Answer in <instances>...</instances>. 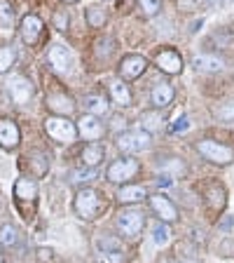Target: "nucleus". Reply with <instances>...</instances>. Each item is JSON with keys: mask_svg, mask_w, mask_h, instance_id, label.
<instances>
[{"mask_svg": "<svg viewBox=\"0 0 234 263\" xmlns=\"http://www.w3.org/2000/svg\"><path fill=\"white\" fill-rule=\"evenodd\" d=\"M73 207H75V214L80 219L92 221L105 209V200L94 188H82V191H77L75 200H73Z\"/></svg>", "mask_w": 234, "mask_h": 263, "instance_id": "obj_1", "label": "nucleus"}, {"mask_svg": "<svg viewBox=\"0 0 234 263\" xmlns=\"http://www.w3.org/2000/svg\"><path fill=\"white\" fill-rule=\"evenodd\" d=\"M45 132L59 143H71L77 137V127L63 115H52L45 120Z\"/></svg>", "mask_w": 234, "mask_h": 263, "instance_id": "obj_2", "label": "nucleus"}, {"mask_svg": "<svg viewBox=\"0 0 234 263\" xmlns=\"http://www.w3.org/2000/svg\"><path fill=\"white\" fill-rule=\"evenodd\" d=\"M197 151L202 158H206L213 164H229L234 160V151L229 146H223L218 141H211V139H202L197 141Z\"/></svg>", "mask_w": 234, "mask_h": 263, "instance_id": "obj_3", "label": "nucleus"}, {"mask_svg": "<svg viewBox=\"0 0 234 263\" xmlns=\"http://www.w3.org/2000/svg\"><path fill=\"white\" fill-rule=\"evenodd\" d=\"M138 170H141V162H138L136 158H120L108 167V174L105 176H108V181H113V183H124L131 176H136Z\"/></svg>", "mask_w": 234, "mask_h": 263, "instance_id": "obj_4", "label": "nucleus"}, {"mask_svg": "<svg viewBox=\"0 0 234 263\" xmlns=\"http://www.w3.org/2000/svg\"><path fill=\"white\" fill-rule=\"evenodd\" d=\"M47 59H49V64H52V68H54L56 73H61V76L71 73L73 66H75V57H73V52L66 47V45H52L47 52Z\"/></svg>", "mask_w": 234, "mask_h": 263, "instance_id": "obj_5", "label": "nucleus"}, {"mask_svg": "<svg viewBox=\"0 0 234 263\" xmlns=\"http://www.w3.org/2000/svg\"><path fill=\"white\" fill-rule=\"evenodd\" d=\"M153 143V137L147 132H126L117 139V146L120 151H126V153H138V151H145Z\"/></svg>", "mask_w": 234, "mask_h": 263, "instance_id": "obj_6", "label": "nucleus"}, {"mask_svg": "<svg viewBox=\"0 0 234 263\" xmlns=\"http://www.w3.org/2000/svg\"><path fill=\"white\" fill-rule=\"evenodd\" d=\"M7 92H10L14 104H26L28 99L33 97V85L24 76H12L7 80Z\"/></svg>", "mask_w": 234, "mask_h": 263, "instance_id": "obj_7", "label": "nucleus"}, {"mask_svg": "<svg viewBox=\"0 0 234 263\" xmlns=\"http://www.w3.org/2000/svg\"><path fill=\"white\" fill-rule=\"evenodd\" d=\"M143 223H145V219H143L141 212H122L120 216H117V228H120V233L124 237L138 235Z\"/></svg>", "mask_w": 234, "mask_h": 263, "instance_id": "obj_8", "label": "nucleus"}, {"mask_svg": "<svg viewBox=\"0 0 234 263\" xmlns=\"http://www.w3.org/2000/svg\"><path fill=\"white\" fill-rule=\"evenodd\" d=\"M42 31H45V24H42V19H40V16L26 14L22 19V38L26 40L28 45H35V43H38L40 35H42Z\"/></svg>", "mask_w": 234, "mask_h": 263, "instance_id": "obj_9", "label": "nucleus"}, {"mask_svg": "<svg viewBox=\"0 0 234 263\" xmlns=\"http://www.w3.org/2000/svg\"><path fill=\"white\" fill-rule=\"evenodd\" d=\"M77 134L82 139H87V141H96V139L103 137V125H101L96 115H84L77 122Z\"/></svg>", "mask_w": 234, "mask_h": 263, "instance_id": "obj_10", "label": "nucleus"}, {"mask_svg": "<svg viewBox=\"0 0 234 263\" xmlns=\"http://www.w3.org/2000/svg\"><path fill=\"white\" fill-rule=\"evenodd\" d=\"M150 207L155 209V214H157L162 221L174 223V221L178 219V209H176V204L171 202L166 195H153L150 197Z\"/></svg>", "mask_w": 234, "mask_h": 263, "instance_id": "obj_11", "label": "nucleus"}, {"mask_svg": "<svg viewBox=\"0 0 234 263\" xmlns=\"http://www.w3.org/2000/svg\"><path fill=\"white\" fill-rule=\"evenodd\" d=\"M145 66H147L145 57H141V54H129L124 61H122V66H120L122 80H136V78L141 76L143 71H145Z\"/></svg>", "mask_w": 234, "mask_h": 263, "instance_id": "obj_12", "label": "nucleus"}, {"mask_svg": "<svg viewBox=\"0 0 234 263\" xmlns=\"http://www.w3.org/2000/svg\"><path fill=\"white\" fill-rule=\"evenodd\" d=\"M157 66L169 76H178L183 71V57L178 52H174V49H162L157 54Z\"/></svg>", "mask_w": 234, "mask_h": 263, "instance_id": "obj_13", "label": "nucleus"}, {"mask_svg": "<svg viewBox=\"0 0 234 263\" xmlns=\"http://www.w3.org/2000/svg\"><path fill=\"white\" fill-rule=\"evenodd\" d=\"M22 141V134H19V127L14 120L10 118H3L0 120V146L3 148H16Z\"/></svg>", "mask_w": 234, "mask_h": 263, "instance_id": "obj_14", "label": "nucleus"}, {"mask_svg": "<svg viewBox=\"0 0 234 263\" xmlns=\"http://www.w3.org/2000/svg\"><path fill=\"white\" fill-rule=\"evenodd\" d=\"M204 200H206V204L211 209H223L225 202H227V193H225V188L220 186V183H208L206 188H204Z\"/></svg>", "mask_w": 234, "mask_h": 263, "instance_id": "obj_15", "label": "nucleus"}, {"mask_svg": "<svg viewBox=\"0 0 234 263\" xmlns=\"http://www.w3.org/2000/svg\"><path fill=\"white\" fill-rule=\"evenodd\" d=\"M174 94L176 92L169 82H159V85H155L153 94H150V101H153L155 108H164V106H169L174 101Z\"/></svg>", "mask_w": 234, "mask_h": 263, "instance_id": "obj_16", "label": "nucleus"}, {"mask_svg": "<svg viewBox=\"0 0 234 263\" xmlns=\"http://www.w3.org/2000/svg\"><path fill=\"white\" fill-rule=\"evenodd\" d=\"M192 64H195L197 71H204V73H216L225 68V61L216 54H199V57H195Z\"/></svg>", "mask_w": 234, "mask_h": 263, "instance_id": "obj_17", "label": "nucleus"}, {"mask_svg": "<svg viewBox=\"0 0 234 263\" xmlns=\"http://www.w3.org/2000/svg\"><path fill=\"white\" fill-rule=\"evenodd\" d=\"M47 108L52 110V113H73L75 110V101H73L68 94H52V97H47Z\"/></svg>", "mask_w": 234, "mask_h": 263, "instance_id": "obj_18", "label": "nucleus"}, {"mask_svg": "<svg viewBox=\"0 0 234 263\" xmlns=\"http://www.w3.org/2000/svg\"><path fill=\"white\" fill-rule=\"evenodd\" d=\"M14 195L19 197V200H35V195H38V183L33 179H28V176H22V179H16V183H14Z\"/></svg>", "mask_w": 234, "mask_h": 263, "instance_id": "obj_19", "label": "nucleus"}, {"mask_svg": "<svg viewBox=\"0 0 234 263\" xmlns=\"http://www.w3.org/2000/svg\"><path fill=\"white\" fill-rule=\"evenodd\" d=\"M105 158V148L101 146V143H89V146H84V151H82V160H84V164L87 167H98V164L103 162Z\"/></svg>", "mask_w": 234, "mask_h": 263, "instance_id": "obj_20", "label": "nucleus"}, {"mask_svg": "<svg viewBox=\"0 0 234 263\" xmlns=\"http://www.w3.org/2000/svg\"><path fill=\"white\" fill-rule=\"evenodd\" d=\"M147 197V191L143 186H126L120 191V202L122 204H136V202H143Z\"/></svg>", "mask_w": 234, "mask_h": 263, "instance_id": "obj_21", "label": "nucleus"}, {"mask_svg": "<svg viewBox=\"0 0 234 263\" xmlns=\"http://www.w3.org/2000/svg\"><path fill=\"white\" fill-rule=\"evenodd\" d=\"M84 106H87V110L94 115H103V113H108V108H110L108 99H105L103 94H92V97H87Z\"/></svg>", "mask_w": 234, "mask_h": 263, "instance_id": "obj_22", "label": "nucleus"}, {"mask_svg": "<svg viewBox=\"0 0 234 263\" xmlns=\"http://www.w3.org/2000/svg\"><path fill=\"white\" fill-rule=\"evenodd\" d=\"M110 94H113V99L120 106H129L131 104V92H129V87H126V82L115 80L113 85H110Z\"/></svg>", "mask_w": 234, "mask_h": 263, "instance_id": "obj_23", "label": "nucleus"}, {"mask_svg": "<svg viewBox=\"0 0 234 263\" xmlns=\"http://www.w3.org/2000/svg\"><path fill=\"white\" fill-rule=\"evenodd\" d=\"M159 170L171 174V176H185V162L178 158H166L159 162Z\"/></svg>", "mask_w": 234, "mask_h": 263, "instance_id": "obj_24", "label": "nucleus"}, {"mask_svg": "<svg viewBox=\"0 0 234 263\" xmlns=\"http://www.w3.org/2000/svg\"><path fill=\"white\" fill-rule=\"evenodd\" d=\"M96 249L101 254H113V252H122V242L113 235H101L96 240Z\"/></svg>", "mask_w": 234, "mask_h": 263, "instance_id": "obj_25", "label": "nucleus"}, {"mask_svg": "<svg viewBox=\"0 0 234 263\" xmlns=\"http://www.w3.org/2000/svg\"><path fill=\"white\" fill-rule=\"evenodd\" d=\"M14 61H16L14 47H10V45H3V47H0V76L10 71L12 66H14Z\"/></svg>", "mask_w": 234, "mask_h": 263, "instance_id": "obj_26", "label": "nucleus"}, {"mask_svg": "<svg viewBox=\"0 0 234 263\" xmlns=\"http://www.w3.org/2000/svg\"><path fill=\"white\" fill-rule=\"evenodd\" d=\"M16 240H19V233L12 223H5L0 228V247H14Z\"/></svg>", "mask_w": 234, "mask_h": 263, "instance_id": "obj_27", "label": "nucleus"}, {"mask_svg": "<svg viewBox=\"0 0 234 263\" xmlns=\"http://www.w3.org/2000/svg\"><path fill=\"white\" fill-rule=\"evenodd\" d=\"M87 22H89V26L101 28L105 24V10L103 7H98V5L87 7Z\"/></svg>", "mask_w": 234, "mask_h": 263, "instance_id": "obj_28", "label": "nucleus"}, {"mask_svg": "<svg viewBox=\"0 0 234 263\" xmlns=\"http://www.w3.org/2000/svg\"><path fill=\"white\" fill-rule=\"evenodd\" d=\"M0 26H5V28L14 26V7L7 0H0Z\"/></svg>", "mask_w": 234, "mask_h": 263, "instance_id": "obj_29", "label": "nucleus"}, {"mask_svg": "<svg viewBox=\"0 0 234 263\" xmlns=\"http://www.w3.org/2000/svg\"><path fill=\"white\" fill-rule=\"evenodd\" d=\"M141 127H143V132H157L159 127H162V118H159V113H145L141 118Z\"/></svg>", "mask_w": 234, "mask_h": 263, "instance_id": "obj_30", "label": "nucleus"}, {"mask_svg": "<svg viewBox=\"0 0 234 263\" xmlns=\"http://www.w3.org/2000/svg\"><path fill=\"white\" fill-rule=\"evenodd\" d=\"M216 118L223 122H234V101H227V104L218 106V108H216Z\"/></svg>", "mask_w": 234, "mask_h": 263, "instance_id": "obj_31", "label": "nucleus"}, {"mask_svg": "<svg viewBox=\"0 0 234 263\" xmlns=\"http://www.w3.org/2000/svg\"><path fill=\"white\" fill-rule=\"evenodd\" d=\"M153 240L157 242V245H166L169 242V230H166V226L164 223H157L153 228Z\"/></svg>", "mask_w": 234, "mask_h": 263, "instance_id": "obj_32", "label": "nucleus"}, {"mask_svg": "<svg viewBox=\"0 0 234 263\" xmlns=\"http://www.w3.org/2000/svg\"><path fill=\"white\" fill-rule=\"evenodd\" d=\"M96 167H89V170H80V172H75L73 174V183H82V181H92V179H96Z\"/></svg>", "mask_w": 234, "mask_h": 263, "instance_id": "obj_33", "label": "nucleus"}, {"mask_svg": "<svg viewBox=\"0 0 234 263\" xmlns=\"http://www.w3.org/2000/svg\"><path fill=\"white\" fill-rule=\"evenodd\" d=\"M54 26L59 28V31H66V28L71 26V16L66 14L63 10H56L54 12Z\"/></svg>", "mask_w": 234, "mask_h": 263, "instance_id": "obj_34", "label": "nucleus"}, {"mask_svg": "<svg viewBox=\"0 0 234 263\" xmlns=\"http://www.w3.org/2000/svg\"><path fill=\"white\" fill-rule=\"evenodd\" d=\"M110 52H113V40L110 38H103L96 43V54L98 57H110Z\"/></svg>", "mask_w": 234, "mask_h": 263, "instance_id": "obj_35", "label": "nucleus"}, {"mask_svg": "<svg viewBox=\"0 0 234 263\" xmlns=\"http://www.w3.org/2000/svg\"><path fill=\"white\" fill-rule=\"evenodd\" d=\"M141 5H143V10H145V14H157L159 12V7H162V0H141Z\"/></svg>", "mask_w": 234, "mask_h": 263, "instance_id": "obj_36", "label": "nucleus"}, {"mask_svg": "<svg viewBox=\"0 0 234 263\" xmlns=\"http://www.w3.org/2000/svg\"><path fill=\"white\" fill-rule=\"evenodd\" d=\"M103 263H122V252H113V254H101Z\"/></svg>", "mask_w": 234, "mask_h": 263, "instance_id": "obj_37", "label": "nucleus"}, {"mask_svg": "<svg viewBox=\"0 0 234 263\" xmlns=\"http://www.w3.org/2000/svg\"><path fill=\"white\" fill-rule=\"evenodd\" d=\"M185 129H187V118H180V120L174 125V132L176 134H183Z\"/></svg>", "mask_w": 234, "mask_h": 263, "instance_id": "obj_38", "label": "nucleus"}, {"mask_svg": "<svg viewBox=\"0 0 234 263\" xmlns=\"http://www.w3.org/2000/svg\"><path fill=\"white\" fill-rule=\"evenodd\" d=\"M52 256H54V254H52V249H45V247H42V249H38V258H40V261H49Z\"/></svg>", "mask_w": 234, "mask_h": 263, "instance_id": "obj_39", "label": "nucleus"}, {"mask_svg": "<svg viewBox=\"0 0 234 263\" xmlns=\"http://www.w3.org/2000/svg\"><path fill=\"white\" fill-rule=\"evenodd\" d=\"M232 226H234V216H225V219L220 221V228L223 230H232Z\"/></svg>", "mask_w": 234, "mask_h": 263, "instance_id": "obj_40", "label": "nucleus"}, {"mask_svg": "<svg viewBox=\"0 0 234 263\" xmlns=\"http://www.w3.org/2000/svg\"><path fill=\"white\" fill-rule=\"evenodd\" d=\"M124 127V118H115V120H113V127Z\"/></svg>", "mask_w": 234, "mask_h": 263, "instance_id": "obj_41", "label": "nucleus"}, {"mask_svg": "<svg viewBox=\"0 0 234 263\" xmlns=\"http://www.w3.org/2000/svg\"><path fill=\"white\" fill-rule=\"evenodd\" d=\"M66 3H77V0H66Z\"/></svg>", "mask_w": 234, "mask_h": 263, "instance_id": "obj_42", "label": "nucleus"}]
</instances>
